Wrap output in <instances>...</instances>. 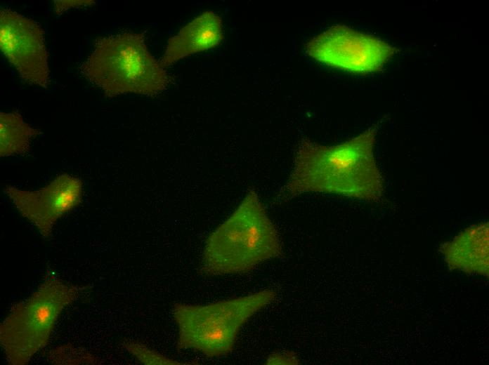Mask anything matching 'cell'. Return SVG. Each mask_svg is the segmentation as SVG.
I'll return each mask as SVG.
<instances>
[{"label":"cell","mask_w":489,"mask_h":365,"mask_svg":"<svg viewBox=\"0 0 489 365\" xmlns=\"http://www.w3.org/2000/svg\"><path fill=\"white\" fill-rule=\"evenodd\" d=\"M377 130L367 129L343 143L326 146L303 139L285 187L288 197L307 192L335 194L377 201L384 180L376 162Z\"/></svg>","instance_id":"1"},{"label":"cell","mask_w":489,"mask_h":365,"mask_svg":"<svg viewBox=\"0 0 489 365\" xmlns=\"http://www.w3.org/2000/svg\"><path fill=\"white\" fill-rule=\"evenodd\" d=\"M282 255L278 230L257 193L250 190L208 237L200 270L207 276L244 274Z\"/></svg>","instance_id":"2"},{"label":"cell","mask_w":489,"mask_h":365,"mask_svg":"<svg viewBox=\"0 0 489 365\" xmlns=\"http://www.w3.org/2000/svg\"><path fill=\"white\" fill-rule=\"evenodd\" d=\"M79 71L107 98L126 93L154 97L170 82L166 67L150 53L141 33L123 32L97 39Z\"/></svg>","instance_id":"3"},{"label":"cell","mask_w":489,"mask_h":365,"mask_svg":"<svg viewBox=\"0 0 489 365\" xmlns=\"http://www.w3.org/2000/svg\"><path fill=\"white\" fill-rule=\"evenodd\" d=\"M272 289L204 305L176 303L172 308L177 326L176 347L209 358L233 352L242 326L276 297Z\"/></svg>","instance_id":"4"},{"label":"cell","mask_w":489,"mask_h":365,"mask_svg":"<svg viewBox=\"0 0 489 365\" xmlns=\"http://www.w3.org/2000/svg\"><path fill=\"white\" fill-rule=\"evenodd\" d=\"M86 287L48 272L37 288L15 303L0 324V345L11 365H25L47 346L63 311Z\"/></svg>","instance_id":"5"},{"label":"cell","mask_w":489,"mask_h":365,"mask_svg":"<svg viewBox=\"0 0 489 365\" xmlns=\"http://www.w3.org/2000/svg\"><path fill=\"white\" fill-rule=\"evenodd\" d=\"M306 51L327 65L367 73L380 69L396 48L377 37L336 25L308 41Z\"/></svg>","instance_id":"6"},{"label":"cell","mask_w":489,"mask_h":365,"mask_svg":"<svg viewBox=\"0 0 489 365\" xmlns=\"http://www.w3.org/2000/svg\"><path fill=\"white\" fill-rule=\"evenodd\" d=\"M0 47L24 81L41 88L48 86V54L39 24L11 8H1Z\"/></svg>","instance_id":"7"},{"label":"cell","mask_w":489,"mask_h":365,"mask_svg":"<svg viewBox=\"0 0 489 365\" xmlns=\"http://www.w3.org/2000/svg\"><path fill=\"white\" fill-rule=\"evenodd\" d=\"M4 191L18 212L47 238L58 220L80 204L82 183L79 178L64 173L39 190L7 185Z\"/></svg>","instance_id":"8"},{"label":"cell","mask_w":489,"mask_h":365,"mask_svg":"<svg viewBox=\"0 0 489 365\" xmlns=\"http://www.w3.org/2000/svg\"><path fill=\"white\" fill-rule=\"evenodd\" d=\"M223 38L220 16L211 11H204L169 39L159 61L167 67L187 56L216 47Z\"/></svg>","instance_id":"9"},{"label":"cell","mask_w":489,"mask_h":365,"mask_svg":"<svg viewBox=\"0 0 489 365\" xmlns=\"http://www.w3.org/2000/svg\"><path fill=\"white\" fill-rule=\"evenodd\" d=\"M488 223L466 228L439 251L448 267L468 274L488 275Z\"/></svg>","instance_id":"10"},{"label":"cell","mask_w":489,"mask_h":365,"mask_svg":"<svg viewBox=\"0 0 489 365\" xmlns=\"http://www.w3.org/2000/svg\"><path fill=\"white\" fill-rule=\"evenodd\" d=\"M39 131L27 124L18 112L0 114V156L27 153L31 140Z\"/></svg>","instance_id":"11"},{"label":"cell","mask_w":489,"mask_h":365,"mask_svg":"<svg viewBox=\"0 0 489 365\" xmlns=\"http://www.w3.org/2000/svg\"><path fill=\"white\" fill-rule=\"evenodd\" d=\"M48 361L53 364H96V358L90 352L71 345H63L51 350Z\"/></svg>","instance_id":"12"},{"label":"cell","mask_w":489,"mask_h":365,"mask_svg":"<svg viewBox=\"0 0 489 365\" xmlns=\"http://www.w3.org/2000/svg\"><path fill=\"white\" fill-rule=\"evenodd\" d=\"M124 346L131 355L143 364L174 365L184 364L163 355L138 342H127L124 344Z\"/></svg>","instance_id":"13"},{"label":"cell","mask_w":489,"mask_h":365,"mask_svg":"<svg viewBox=\"0 0 489 365\" xmlns=\"http://www.w3.org/2000/svg\"><path fill=\"white\" fill-rule=\"evenodd\" d=\"M297 355L292 351H280L270 354L266 359V364H298Z\"/></svg>","instance_id":"14"},{"label":"cell","mask_w":489,"mask_h":365,"mask_svg":"<svg viewBox=\"0 0 489 365\" xmlns=\"http://www.w3.org/2000/svg\"><path fill=\"white\" fill-rule=\"evenodd\" d=\"M95 4L94 1H78V0H74V1H59V0H56L54 1V8H55V12L58 15H61L64 11H67L69 8H74V7H79V6H90L93 5Z\"/></svg>","instance_id":"15"}]
</instances>
